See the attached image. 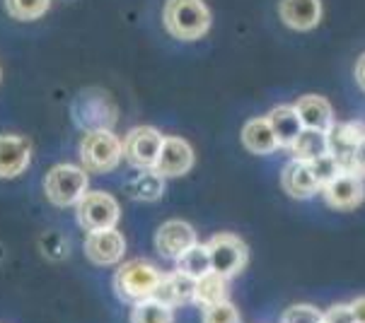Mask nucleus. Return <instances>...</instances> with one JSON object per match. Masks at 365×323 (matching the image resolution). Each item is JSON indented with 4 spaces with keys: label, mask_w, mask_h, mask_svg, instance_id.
Returning a JSON list of instances; mask_svg holds the SVG:
<instances>
[{
    "label": "nucleus",
    "mask_w": 365,
    "mask_h": 323,
    "mask_svg": "<svg viewBox=\"0 0 365 323\" xmlns=\"http://www.w3.org/2000/svg\"><path fill=\"white\" fill-rule=\"evenodd\" d=\"M165 27L179 41H196L208 34L210 10L203 0H167Z\"/></svg>",
    "instance_id": "obj_1"
},
{
    "label": "nucleus",
    "mask_w": 365,
    "mask_h": 323,
    "mask_svg": "<svg viewBox=\"0 0 365 323\" xmlns=\"http://www.w3.org/2000/svg\"><path fill=\"white\" fill-rule=\"evenodd\" d=\"M160 280H163V272L158 268H153L145 260H131V263L121 265L119 272L114 275V290L121 302L138 304L153 300Z\"/></svg>",
    "instance_id": "obj_2"
},
{
    "label": "nucleus",
    "mask_w": 365,
    "mask_h": 323,
    "mask_svg": "<svg viewBox=\"0 0 365 323\" xmlns=\"http://www.w3.org/2000/svg\"><path fill=\"white\" fill-rule=\"evenodd\" d=\"M123 154V142L111 130H90L80 142V159L92 174H107L119 164Z\"/></svg>",
    "instance_id": "obj_3"
},
{
    "label": "nucleus",
    "mask_w": 365,
    "mask_h": 323,
    "mask_svg": "<svg viewBox=\"0 0 365 323\" xmlns=\"http://www.w3.org/2000/svg\"><path fill=\"white\" fill-rule=\"evenodd\" d=\"M44 189L53 205H78L88 194V174L76 164H58L46 174Z\"/></svg>",
    "instance_id": "obj_4"
},
{
    "label": "nucleus",
    "mask_w": 365,
    "mask_h": 323,
    "mask_svg": "<svg viewBox=\"0 0 365 323\" xmlns=\"http://www.w3.org/2000/svg\"><path fill=\"white\" fill-rule=\"evenodd\" d=\"M208 253H210V268L222 277H232L237 272L245 270L250 251L247 244L235 234H215L208 241Z\"/></svg>",
    "instance_id": "obj_5"
},
{
    "label": "nucleus",
    "mask_w": 365,
    "mask_h": 323,
    "mask_svg": "<svg viewBox=\"0 0 365 323\" xmlns=\"http://www.w3.org/2000/svg\"><path fill=\"white\" fill-rule=\"evenodd\" d=\"M78 222L83 229H88V234L114 229L119 222V205L104 191H88L78 203Z\"/></svg>",
    "instance_id": "obj_6"
},
{
    "label": "nucleus",
    "mask_w": 365,
    "mask_h": 323,
    "mask_svg": "<svg viewBox=\"0 0 365 323\" xmlns=\"http://www.w3.org/2000/svg\"><path fill=\"white\" fill-rule=\"evenodd\" d=\"M165 138L150 126H138L128 130V135L123 138V154L138 169H153L163 150Z\"/></svg>",
    "instance_id": "obj_7"
},
{
    "label": "nucleus",
    "mask_w": 365,
    "mask_h": 323,
    "mask_svg": "<svg viewBox=\"0 0 365 323\" xmlns=\"http://www.w3.org/2000/svg\"><path fill=\"white\" fill-rule=\"evenodd\" d=\"M322 198L327 205L336 210H354L363 203L365 198V184L363 176L356 171H341L339 176H334L329 184L322 186Z\"/></svg>",
    "instance_id": "obj_8"
},
{
    "label": "nucleus",
    "mask_w": 365,
    "mask_h": 323,
    "mask_svg": "<svg viewBox=\"0 0 365 323\" xmlns=\"http://www.w3.org/2000/svg\"><path fill=\"white\" fill-rule=\"evenodd\" d=\"M191 166H194V150L189 142L182 138H165L153 171H158L165 179H177L184 176Z\"/></svg>",
    "instance_id": "obj_9"
},
{
    "label": "nucleus",
    "mask_w": 365,
    "mask_h": 323,
    "mask_svg": "<svg viewBox=\"0 0 365 323\" xmlns=\"http://www.w3.org/2000/svg\"><path fill=\"white\" fill-rule=\"evenodd\" d=\"M194 244H196V232H194V227L184 220H170L155 232V248L163 258L177 260Z\"/></svg>",
    "instance_id": "obj_10"
},
{
    "label": "nucleus",
    "mask_w": 365,
    "mask_h": 323,
    "mask_svg": "<svg viewBox=\"0 0 365 323\" xmlns=\"http://www.w3.org/2000/svg\"><path fill=\"white\" fill-rule=\"evenodd\" d=\"M126 253V239L116 229H102L90 232L85 239V256L97 265H111L123 258Z\"/></svg>",
    "instance_id": "obj_11"
},
{
    "label": "nucleus",
    "mask_w": 365,
    "mask_h": 323,
    "mask_svg": "<svg viewBox=\"0 0 365 323\" xmlns=\"http://www.w3.org/2000/svg\"><path fill=\"white\" fill-rule=\"evenodd\" d=\"M363 138H365V126L361 121L334 123V128L329 130V152L334 157L341 159L346 171H354V154Z\"/></svg>",
    "instance_id": "obj_12"
},
{
    "label": "nucleus",
    "mask_w": 365,
    "mask_h": 323,
    "mask_svg": "<svg viewBox=\"0 0 365 323\" xmlns=\"http://www.w3.org/2000/svg\"><path fill=\"white\" fill-rule=\"evenodd\" d=\"M281 184H283V191L295 198V201H307L312 198L317 191H322V184L314 174L310 162H300V159H293L290 164H286V169L281 174Z\"/></svg>",
    "instance_id": "obj_13"
},
{
    "label": "nucleus",
    "mask_w": 365,
    "mask_h": 323,
    "mask_svg": "<svg viewBox=\"0 0 365 323\" xmlns=\"http://www.w3.org/2000/svg\"><path fill=\"white\" fill-rule=\"evenodd\" d=\"M32 145L20 135H0V179H15L29 166Z\"/></svg>",
    "instance_id": "obj_14"
},
{
    "label": "nucleus",
    "mask_w": 365,
    "mask_h": 323,
    "mask_svg": "<svg viewBox=\"0 0 365 323\" xmlns=\"http://www.w3.org/2000/svg\"><path fill=\"white\" fill-rule=\"evenodd\" d=\"M281 20L295 32H310L322 20L319 0H281Z\"/></svg>",
    "instance_id": "obj_15"
},
{
    "label": "nucleus",
    "mask_w": 365,
    "mask_h": 323,
    "mask_svg": "<svg viewBox=\"0 0 365 323\" xmlns=\"http://www.w3.org/2000/svg\"><path fill=\"white\" fill-rule=\"evenodd\" d=\"M194 287H196V280L189 275H184V272H167L163 275V280H160L155 295H153V300L167 304V307H182V304L187 302H194Z\"/></svg>",
    "instance_id": "obj_16"
},
{
    "label": "nucleus",
    "mask_w": 365,
    "mask_h": 323,
    "mask_svg": "<svg viewBox=\"0 0 365 323\" xmlns=\"http://www.w3.org/2000/svg\"><path fill=\"white\" fill-rule=\"evenodd\" d=\"M295 109H298V116L305 128H314V130H324L329 133L334 128V111L329 107L324 97L319 95H305L295 102Z\"/></svg>",
    "instance_id": "obj_17"
},
{
    "label": "nucleus",
    "mask_w": 365,
    "mask_h": 323,
    "mask_svg": "<svg viewBox=\"0 0 365 323\" xmlns=\"http://www.w3.org/2000/svg\"><path fill=\"white\" fill-rule=\"evenodd\" d=\"M266 119L271 121V128H274L276 138H278V145L281 147H288L293 145L295 140H298V135L305 130V126H302L300 116H298V109H295V104H283V107H276L274 111H271Z\"/></svg>",
    "instance_id": "obj_18"
},
{
    "label": "nucleus",
    "mask_w": 365,
    "mask_h": 323,
    "mask_svg": "<svg viewBox=\"0 0 365 323\" xmlns=\"http://www.w3.org/2000/svg\"><path fill=\"white\" fill-rule=\"evenodd\" d=\"M242 145L255 154H271L281 147L269 119H252L247 123L242 128Z\"/></svg>",
    "instance_id": "obj_19"
},
{
    "label": "nucleus",
    "mask_w": 365,
    "mask_h": 323,
    "mask_svg": "<svg viewBox=\"0 0 365 323\" xmlns=\"http://www.w3.org/2000/svg\"><path fill=\"white\" fill-rule=\"evenodd\" d=\"M290 152L300 162H314V159L324 157V154H329V133L305 128L298 135V140L290 145Z\"/></svg>",
    "instance_id": "obj_20"
},
{
    "label": "nucleus",
    "mask_w": 365,
    "mask_h": 323,
    "mask_svg": "<svg viewBox=\"0 0 365 323\" xmlns=\"http://www.w3.org/2000/svg\"><path fill=\"white\" fill-rule=\"evenodd\" d=\"M194 302L203 309L215 307V304H220V302H227V277H222L213 270L199 277L194 287Z\"/></svg>",
    "instance_id": "obj_21"
},
{
    "label": "nucleus",
    "mask_w": 365,
    "mask_h": 323,
    "mask_svg": "<svg viewBox=\"0 0 365 323\" xmlns=\"http://www.w3.org/2000/svg\"><path fill=\"white\" fill-rule=\"evenodd\" d=\"M163 179L165 176H160L158 171L143 169L138 176L133 179V184L126 189V194L131 198H135V201H140V203H153V201H158V198L163 196V191H165Z\"/></svg>",
    "instance_id": "obj_22"
},
{
    "label": "nucleus",
    "mask_w": 365,
    "mask_h": 323,
    "mask_svg": "<svg viewBox=\"0 0 365 323\" xmlns=\"http://www.w3.org/2000/svg\"><path fill=\"white\" fill-rule=\"evenodd\" d=\"M177 270L184 272V275L194 277V280H199L203 277L206 272H210V253H208V246H201V244H194L191 248L182 253V256L177 258Z\"/></svg>",
    "instance_id": "obj_23"
},
{
    "label": "nucleus",
    "mask_w": 365,
    "mask_h": 323,
    "mask_svg": "<svg viewBox=\"0 0 365 323\" xmlns=\"http://www.w3.org/2000/svg\"><path fill=\"white\" fill-rule=\"evenodd\" d=\"M131 323H175L172 309L158 300H145L133 304Z\"/></svg>",
    "instance_id": "obj_24"
},
{
    "label": "nucleus",
    "mask_w": 365,
    "mask_h": 323,
    "mask_svg": "<svg viewBox=\"0 0 365 323\" xmlns=\"http://www.w3.org/2000/svg\"><path fill=\"white\" fill-rule=\"evenodd\" d=\"M48 5H51V0H5L10 17L20 22H32L41 17L48 10Z\"/></svg>",
    "instance_id": "obj_25"
},
{
    "label": "nucleus",
    "mask_w": 365,
    "mask_h": 323,
    "mask_svg": "<svg viewBox=\"0 0 365 323\" xmlns=\"http://www.w3.org/2000/svg\"><path fill=\"white\" fill-rule=\"evenodd\" d=\"M281 323H324V314L312 304H295L283 312Z\"/></svg>",
    "instance_id": "obj_26"
},
{
    "label": "nucleus",
    "mask_w": 365,
    "mask_h": 323,
    "mask_svg": "<svg viewBox=\"0 0 365 323\" xmlns=\"http://www.w3.org/2000/svg\"><path fill=\"white\" fill-rule=\"evenodd\" d=\"M310 164H312L314 174H317V179H319V184H322V186L329 184L331 179H334V176H339L341 171H346V169H344V164H341V159L334 157L331 152H329V154H324V157H319V159L310 162Z\"/></svg>",
    "instance_id": "obj_27"
},
{
    "label": "nucleus",
    "mask_w": 365,
    "mask_h": 323,
    "mask_svg": "<svg viewBox=\"0 0 365 323\" xmlns=\"http://www.w3.org/2000/svg\"><path fill=\"white\" fill-rule=\"evenodd\" d=\"M201 323H240V312L230 302H220L215 307L203 309Z\"/></svg>",
    "instance_id": "obj_28"
},
{
    "label": "nucleus",
    "mask_w": 365,
    "mask_h": 323,
    "mask_svg": "<svg viewBox=\"0 0 365 323\" xmlns=\"http://www.w3.org/2000/svg\"><path fill=\"white\" fill-rule=\"evenodd\" d=\"M324 323H356L354 309L351 304H334L324 312Z\"/></svg>",
    "instance_id": "obj_29"
},
{
    "label": "nucleus",
    "mask_w": 365,
    "mask_h": 323,
    "mask_svg": "<svg viewBox=\"0 0 365 323\" xmlns=\"http://www.w3.org/2000/svg\"><path fill=\"white\" fill-rule=\"evenodd\" d=\"M354 171L365 176V138L361 140V145L356 147V154H354Z\"/></svg>",
    "instance_id": "obj_30"
},
{
    "label": "nucleus",
    "mask_w": 365,
    "mask_h": 323,
    "mask_svg": "<svg viewBox=\"0 0 365 323\" xmlns=\"http://www.w3.org/2000/svg\"><path fill=\"white\" fill-rule=\"evenodd\" d=\"M351 309H354L356 323H365V297H358V300L351 304Z\"/></svg>",
    "instance_id": "obj_31"
},
{
    "label": "nucleus",
    "mask_w": 365,
    "mask_h": 323,
    "mask_svg": "<svg viewBox=\"0 0 365 323\" xmlns=\"http://www.w3.org/2000/svg\"><path fill=\"white\" fill-rule=\"evenodd\" d=\"M356 80L361 85V90H365V53L358 58V65H356Z\"/></svg>",
    "instance_id": "obj_32"
}]
</instances>
